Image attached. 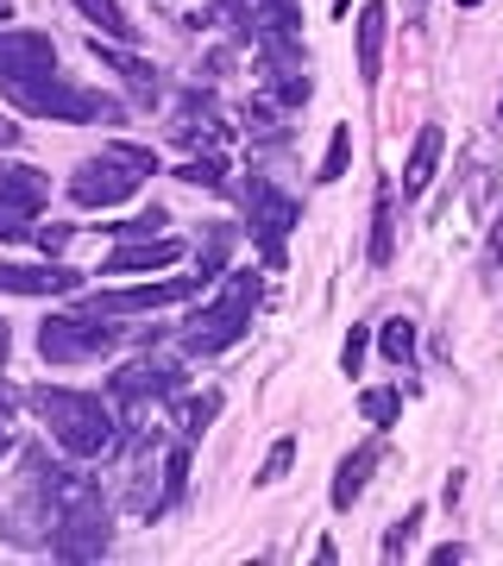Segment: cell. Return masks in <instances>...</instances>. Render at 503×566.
I'll return each instance as SVG.
<instances>
[{
    "mask_svg": "<svg viewBox=\"0 0 503 566\" xmlns=\"http://www.w3.org/2000/svg\"><path fill=\"white\" fill-rule=\"evenodd\" d=\"M25 403L39 409V422L51 428V441L76 460H101L120 447V422H114V403H101L88 390H63V385H39L25 390Z\"/></svg>",
    "mask_w": 503,
    "mask_h": 566,
    "instance_id": "6da1fadb",
    "label": "cell"
},
{
    "mask_svg": "<svg viewBox=\"0 0 503 566\" xmlns=\"http://www.w3.org/2000/svg\"><path fill=\"white\" fill-rule=\"evenodd\" d=\"M259 303H264L259 271H233L221 296L201 308V315H189V322H182V334H177L182 353H189V359H214V353H227V346H240L245 334H252Z\"/></svg>",
    "mask_w": 503,
    "mask_h": 566,
    "instance_id": "7a4b0ae2",
    "label": "cell"
},
{
    "mask_svg": "<svg viewBox=\"0 0 503 566\" xmlns=\"http://www.w3.org/2000/svg\"><path fill=\"white\" fill-rule=\"evenodd\" d=\"M114 346H120L114 315H82V308H70V315H51L39 327V353L51 365H88L101 353H114Z\"/></svg>",
    "mask_w": 503,
    "mask_h": 566,
    "instance_id": "3957f363",
    "label": "cell"
},
{
    "mask_svg": "<svg viewBox=\"0 0 503 566\" xmlns=\"http://www.w3.org/2000/svg\"><path fill=\"white\" fill-rule=\"evenodd\" d=\"M245 221H252V240H259V259L271 271H283V240H290V227L302 221L296 196H283L271 177H245Z\"/></svg>",
    "mask_w": 503,
    "mask_h": 566,
    "instance_id": "277c9868",
    "label": "cell"
},
{
    "mask_svg": "<svg viewBox=\"0 0 503 566\" xmlns=\"http://www.w3.org/2000/svg\"><path fill=\"white\" fill-rule=\"evenodd\" d=\"M139 164L126 158L120 145H107L101 158H82L76 177H70V196H76V208H120L133 189H139Z\"/></svg>",
    "mask_w": 503,
    "mask_h": 566,
    "instance_id": "5b68a950",
    "label": "cell"
},
{
    "mask_svg": "<svg viewBox=\"0 0 503 566\" xmlns=\"http://www.w3.org/2000/svg\"><path fill=\"white\" fill-rule=\"evenodd\" d=\"M177 390H182V365L177 359H158V353H145V359L120 365V371L107 378V403H114V409H145V403L177 397Z\"/></svg>",
    "mask_w": 503,
    "mask_h": 566,
    "instance_id": "8992f818",
    "label": "cell"
},
{
    "mask_svg": "<svg viewBox=\"0 0 503 566\" xmlns=\"http://www.w3.org/2000/svg\"><path fill=\"white\" fill-rule=\"evenodd\" d=\"M201 271H189V277H164V283H126V290H95L88 303H82V315H145V308H170V303H189L201 290Z\"/></svg>",
    "mask_w": 503,
    "mask_h": 566,
    "instance_id": "52a82bcc",
    "label": "cell"
},
{
    "mask_svg": "<svg viewBox=\"0 0 503 566\" xmlns=\"http://www.w3.org/2000/svg\"><path fill=\"white\" fill-rule=\"evenodd\" d=\"M57 76V44L44 32H7L0 25V95L7 88H25V82Z\"/></svg>",
    "mask_w": 503,
    "mask_h": 566,
    "instance_id": "ba28073f",
    "label": "cell"
},
{
    "mask_svg": "<svg viewBox=\"0 0 503 566\" xmlns=\"http://www.w3.org/2000/svg\"><path fill=\"white\" fill-rule=\"evenodd\" d=\"M0 290L7 296H70V290H82V271H70V264H0Z\"/></svg>",
    "mask_w": 503,
    "mask_h": 566,
    "instance_id": "9c48e42d",
    "label": "cell"
},
{
    "mask_svg": "<svg viewBox=\"0 0 503 566\" xmlns=\"http://www.w3.org/2000/svg\"><path fill=\"white\" fill-rule=\"evenodd\" d=\"M177 259H182V245L170 240V233H151V240H126V245H114L101 271H114V277H133V271H170Z\"/></svg>",
    "mask_w": 503,
    "mask_h": 566,
    "instance_id": "30bf717a",
    "label": "cell"
},
{
    "mask_svg": "<svg viewBox=\"0 0 503 566\" xmlns=\"http://www.w3.org/2000/svg\"><path fill=\"white\" fill-rule=\"evenodd\" d=\"M384 32H390V7L365 0L359 7V82L365 88H378V76H384Z\"/></svg>",
    "mask_w": 503,
    "mask_h": 566,
    "instance_id": "8fae6325",
    "label": "cell"
},
{
    "mask_svg": "<svg viewBox=\"0 0 503 566\" xmlns=\"http://www.w3.org/2000/svg\"><path fill=\"white\" fill-rule=\"evenodd\" d=\"M378 460H384L378 441H365V447H353V453H346L340 472H334V491H327V497H334V510H353V504H359L365 485H371V472H378Z\"/></svg>",
    "mask_w": 503,
    "mask_h": 566,
    "instance_id": "7c38bea8",
    "label": "cell"
},
{
    "mask_svg": "<svg viewBox=\"0 0 503 566\" xmlns=\"http://www.w3.org/2000/svg\"><path fill=\"white\" fill-rule=\"evenodd\" d=\"M95 57H101V70H114V76L126 82V88H133V95H139L145 107L158 102L164 95V82H158V70H151V63L145 57H133V44H126V51H107V44L95 39Z\"/></svg>",
    "mask_w": 503,
    "mask_h": 566,
    "instance_id": "4fadbf2b",
    "label": "cell"
},
{
    "mask_svg": "<svg viewBox=\"0 0 503 566\" xmlns=\"http://www.w3.org/2000/svg\"><path fill=\"white\" fill-rule=\"evenodd\" d=\"M441 145H447V133L441 126H422L416 133V145H409V164H402V196L416 202L428 182H434V164H441Z\"/></svg>",
    "mask_w": 503,
    "mask_h": 566,
    "instance_id": "5bb4252c",
    "label": "cell"
},
{
    "mask_svg": "<svg viewBox=\"0 0 503 566\" xmlns=\"http://www.w3.org/2000/svg\"><path fill=\"white\" fill-rule=\"evenodd\" d=\"M214 133H227L221 107H214V95H201V88H189L177 102V139L196 145V139H214Z\"/></svg>",
    "mask_w": 503,
    "mask_h": 566,
    "instance_id": "9a60e30c",
    "label": "cell"
},
{
    "mask_svg": "<svg viewBox=\"0 0 503 566\" xmlns=\"http://www.w3.org/2000/svg\"><path fill=\"white\" fill-rule=\"evenodd\" d=\"M44 196H51V182H44V170H32V164H0V202H20L39 214Z\"/></svg>",
    "mask_w": 503,
    "mask_h": 566,
    "instance_id": "2e32d148",
    "label": "cell"
},
{
    "mask_svg": "<svg viewBox=\"0 0 503 566\" xmlns=\"http://www.w3.org/2000/svg\"><path fill=\"white\" fill-rule=\"evenodd\" d=\"M397 259V189L378 182V208H371V264H390Z\"/></svg>",
    "mask_w": 503,
    "mask_h": 566,
    "instance_id": "e0dca14e",
    "label": "cell"
},
{
    "mask_svg": "<svg viewBox=\"0 0 503 566\" xmlns=\"http://www.w3.org/2000/svg\"><path fill=\"white\" fill-rule=\"evenodd\" d=\"M76 13H82L88 25H95V32H107L114 44H139V25L126 20L120 0H76Z\"/></svg>",
    "mask_w": 503,
    "mask_h": 566,
    "instance_id": "ac0fdd59",
    "label": "cell"
},
{
    "mask_svg": "<svg viewBox=\"0 0 503 566\" xmlns=\"http://www.w3.org/2000/svg\"><path fill=\"white\" fill-rule=\"evenodd\" d=\"M208 20H221L240 44H259V0H208Z\"/></svg>",
    "mask_w": 503,
    "mask_h": 566,
    "instance_id": "d6986e66",
    "label": "cell"
},
{
    "mask_svg": "<svg viewBox=\"0 0 503 566\" xmlns=\"http://www.w3.org/2000/svg\"><path fill=\"white\" fill-rule=\"evenodd\" d=\"M214 416H221V390L182 397V403H177V428H182V441H201V434L214 428Z\"/></svg>",
    "mask_w": 503,
    "mask_h": 566,
    "instance_id": "ffe728a7",
    "label": "cell"
},
{
    "mask_svg": "<svg viewBox=\"0 0 503 566\" xmlns=\"http://www.w3.org/2000/svg\"><path fill=\"white\" fill-rule=\"evenodd\" d=\"M359 416L371 428H390L402 416V390H390V385H371V390H359Z\"/></svg>",
    "mask_w": 503,
    "mask_h": 566,
    "instance_id": "44dd1931",
    "label": "cell"
},
{
    "mask_svg": "<svg viewBox=\"0 0 503 566\" xmlns=\"http://www.w3.org/2000/svg\"><path fill=\"white\" fill-rule=\"evenodd\" d=\"M227 252H233V227L214 221V227H208V240H201V252H196V259H201V277H208V283L227 271Z\"/></svg>",
    "mask_w": 503,
    "mask_h": 566,
    "instance_id": "7402d4cb",
    "label": "cell"
},
{
    "mask_svg": "<svg viewBox=\"0 0 503 566\" xmlns=\"http://www.w3.org/2000/svg\"><path fill=\"white\" fill-rule=\"evenodd\" d=\"M378 346H384V359H390V365H409V359H416V322H402V315H397V322H384Z\"/></svg>",
    "mask_w": 503,
    "mask_h": 566,
    "instance_id": "603a6c76",
    "label": "cell"
},
{
    "mask_svg": "<svg viewBox=\"0 0 503 566\" xmlns=\"http://www.w3.org/2000/svg\"><path fill=\"white\" fill-rule=\"evenodd\" d=\"M182 491H189V441H177L164 453V510L177 504Z\"/></svg>",
    "mask_w": 503,
    "mask_h": 566,
    "instance_id": "cb8c5ba5",
    "label": "cell"
},
{
    "mask_svg": "<svg viewBox=\"0 0 503 566\" xmlns=\"http://www.w3.org/2000/svg\"><path fill=\"white\" fill-rule=\"evenodd\" d=\"M346 164H353V126H334V139H327V158H322V170H315V177H322V182H340V177H346Z\"/></svg>",
    "mask_w": 503,
    "mask_h": 566,
    "instance_id": "d4e9b609",
    "label": "cell"
},
{
    "mask_svg": "<svg viewBox=\"0 0 503 566\" xmlns=\"http://www.w3.org/2000/svg\"><path fill=\"white\" fill-rule=\"evenodd\" d=\"M177 177L182 182H196V189H227V164L208 151V158H189V164H177Z\"/></svg>",
    "mask_w": 503,
    "mask_h": 566,
    "instance_id": "484cf974",
    "label": "cell"
},
{
    "mask_svg": "<svg viewBox=\"0 0 503 566\" xmlns=\"http://www.w3.org/2000/svg\"><path fill=\"white\" fill-rule=\"evenodd\" d=\"M164 208H145V214H133V221H101L107 233H126V240H151V233H164Z\"/></svg>",
    "mask_w": 503,
    "mask_h": 566,
    "instance_id": "4316f807",
    "label": "cell"
},
{
    "mask_svg": "<svg viewBox=\"0 0 503 566\" xmlns=\"http://www.w3.org/2000/svg\"><path fill=\"white\" fill-rule=\"evenodd\" d=\"M422 516H428L422 504H416V510H402V523L390 528V535H384V560H397V554H409V542H416V528H422Z\"/></svg>",
    "mask_w": 503,
    "mask_h": 566,
    "instance_id": "83f0119b",
    "label": "cell"
},
{
    "mask_svg": "<svg viewBox=\"0 0 503 566\" xmlns=\"http://www.w3.org/2000/svg\"><path fill=\"white\" fill-rule=\"evenodd\" d=\"M290 460H296V441L283 434L271 453H264V465H259V485H277V479H290Z\"/></svg>",
    "mask_w": 503,
    "mask_h": 566,
    "instance_id": "f1b7e54d",
    "label": "cell"
},
{
    "mask_svg": "<svg viewBox=\"0 0 503 566\" xmlns=\"http://www.w3.org/2000/svg\"><path fill=\"white\" fill-rule=\"evenodd\" d=\"M39 227H32V208L20 202H0V240H32Z\"/></svg>",
    "mask_w": 503,
    "mask_h": 566,
    "instance_id": "f546056e",
    "label": "cell"
},
{
    "mask_svg": "<svg viewBox=\"0 0 503 566\" xmlns=\"http://www.w3.org/2000/svg\"><path fill=\"white\" fill-rule=\"evenodd\" d=\"M497 277H503V214L484 233V283H497Z\"/></svg>",
    "mask_w": 503,
    "mask_h": 566,
    "instance_id": "4dcf8cb0",
    "label": "cell"
},
{
    "mask_svg": "<svg viewBox=\"0 0 503 566\" xmlns=\"http://www.w3.org/2000/svg\"><path fill=\"white\" fill-rule=\"evenodd\" d=\"M365 346H371V334H365V327H353V334H346V346H340V371H346V378L365 365Z\"/></svg>",
    "mask_w": 503,
    "mask_h": 566,
    "instance_id": "1f68e13d",
    "label": "cell"
},
{
    "mask_svg": "<svg viewBox=\"0 0 503 566\" xmlns=\"http://www.w3.org/2000/svg\"><path fill=\"white\" fill-rule=\"evenodd\" d=\"M32 240H39L44 252H63V245H70V227H44V233H32Z\"/></svg>",
    "mask_w": 503,
    "mask_h": 566,
    "instance_id": "d6a6232c",
    "label": "cell"
},
{
    "mask_svg": "<svg viewBox=\"0 0 503 566\" xmlns=\"http://www.w3.org/2000/svg\"><path fill=\"white\" fill-rule=\"evenodd\" d=\"M453 560H465V547H460V542H447V547H434V566H453Z\"/></svg>",
    "mask_w": 503,
    "mask_h": 566,
    "instance_id": "836d02e7",
    "label": "cell"
},
{
    "mask_svg": "<svg viewBox=\"0 0 503 566\" xmlns=\"http://www.w3.org/2000/svg\"><path fill=\"white\" fill-rule=\"evenodd\" d=\"M13 403H20V390H13L7 378H0V416H13Z\"/></svg>",
    "mask_w": 503,
    "mask_h": 566,
    "instance_id": "e575fe53",
    "label": "cell"
},
{
    "mask_svg": "<svg viewBox=\"0 0 503 566\" xmlns=\"http://www.w3.org/2000/svg\"><path fill=\"white\" fill-rule=\"evenodd\" d=\"M13 145H20V126H13V120H0V151H13Z\"/></svg>",
    "mask_w": 503,
    "mask_h": 566,
    "instance_id": "d590c367",
    "label": "cell"
},
{
    "mask_svg": "<svg viewBox=\"0 0 503 566\" xmlns=\"http://www.w3.org/2000/svg\"><path fill=\"white\" fill-rule=\"evenodd\" d=\"M7 353H13V327L0 322V359H7Z\"/></svg>",
    "mask_w": 503,
    "mask_h": 566,
    "instance_id": "8d00e7d4",
    "label": "cell"
},
{
    "mask_svg": "<svg viewBox=\"0 0 503 566\" xmlns=\"http://www.w3.org/2000/svg\"><path fill=\"white\" fill-rule=\"evenodd\" d=\"M7 20H13V7H7V0H0V25H7Z\"/></svg>",
    "mask_w": 503,
    "mask_h": 566,
    "instance_id": "74e56055",
    "label": "cell"
},
{
    "mask_svg": "<svg viewBox=\"0 0 503 566\" xmlns=\"http://www.w3.org/2000/svg\"><path fill=\"white\" fill-rule=\"evenodd\" d=\"M0 453H7V416H0Z\"/></svg>",
    "mask_w": 503,
    "mask_h": 566,
    "instance_id": "f35d334b",
    "label": "cell"
},
{
    "mask_svg": "<svg viewBox=\"0 0 503 566\" xmlns=\"http://www.w3.org/2000/svg\"><path fill=\"white\" fill-rule=\"evenodd\" d=\"M460 7H479V0H460Z\"/></svg>",
    "mask_w": 503,
    "mask_h": 566,
    "instance_id": "ab89813d",
    "label": "cell"
},
{
    "mask_svg": "<svg viewBox=\"0 0 503 566\" xmlns=\"http://www.w3.org/2000/svg\"><path fill=\"white\" fill-rule=\"evenodd\" d=\"M497 114H503V107H497Z\"/></svg>",
    "mask_w": 503,
    "mask_h": 566,
    "instance_id": "60d3db41",
    "label": "cell"
}]
</instances>
